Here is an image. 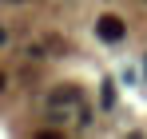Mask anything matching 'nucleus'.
Segmentation results:
<instances>
[{
	"instance_id": "obj_1",
	"label": "nucleus",
	"mask_w": 147,
	"mask_h": 139,
	"mask_svg": "<svg viewBox=\"0 0 147 139\" xmlns=\"http://www.w3.org/2000/svg\"><path fill=\"white\" fill-rule=\"evenodd\" d=\"M96 32H99V40L119 44L123 36H127V24H123L119 16H111V12H107V16H99V20H96Z\"/></svg>"
},
{
	"instance_id": "obj_2",
	"label": "nucleus",
	"mask_w": 147,
	"mask_h": 139,
	"mask_svg": "<svg viewBox=\"0 0 147 139\" xmlns=\"http://www.w3.org/2000/svg\"><path fill=\"white\" fill-rule=\"evenodd\" d=\"M52 107H68V103H80V88H60V92L48 95Z\"/></svg>"
},
{
	"instance_id": "obj_3",
	"label": "nucleus",
	"mask_w": 147,
	"mask_h": 139,
	"mask_svg": "<svg viewBox=\"0 0 147 139\" xmlns=\"http://www.w3.org/2000/svg\"><path fill=\"white\" fill-rule=\"evenodd\" d=\"M4 40H8V32H4V28H0V44H4Z\"/></svg>"
},
{
	"instance_id": "obj_4",
	"label": "nucleus",
	"mask_w": 147,
	"mask_h": 139,
	"mask_svg": "<svg viewBox=\"0 0 147 139\" xmlns=\"http://www.w3.org/2000/svg\"><path fill=\"white\" fill-rule=\"evenodd\" d=\"M0 92H4V76H0Z\"/></svg>"
},
{
	"instance_id": "obj_5",
	"label": "nucleus",
	"mask_w": 147,
	"mask_h": 139,
	"mask_svg": "<svg viewBox=\"0 0 147 139\" xmlns=\"http://www.w3.org/2000/svg\"><path fill=\"white\" fill-rule=\"evenodd\" d=\"M12 4H20V0H12Z\"/></svg>"
}]
</instances>
